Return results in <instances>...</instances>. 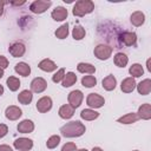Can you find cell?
I'll return each instance as SVG.
<instances>
[{
  "label": "cell",
  "instance_id": "7402d4cb",
  "mask_svg": "<svg viewBox=\"0 0 151 151\" xmlns=\"http://www.w3.org/2000/svg\"><path fill=\"white\" fill-rule=\"evenodd\" d=\"M14 71H15L18 74L22 76V77H27V76H29V73H31V67H29L28 64L21 61V63H18V64L14 66Z\"/></svg>",
  "mask_w": 151,
  "mask_h": 151
},
{
  "label": "cell",
  "instance_id": "b9f144b4",
  "mask_svg": "<svg viewBox=\"0 0 151 151\" xmlns=\"http://www.w3.org/2000/svg\"><path fill=\"white\" fill-rule=\"evenodd\" d=\"M146 67H147V71L151 72V59H147L146 60Z\"/></svg>",
  "mask_w": 151,
  "mask_h": 151
},
{
  "label": "cell",
  "instance_id": "ab89813d",
  "mask_svg": "<svg viewBox=\"0 0 151 151\" xmlns=\"http://www.w3.org/2000/svg\"><path fill=\"white\" fill-rule=\"evenodd\" d=\"M6 4H9V2H7V1H2V0H0V17L4 14V6L6 5Z\"/></svg>",
  "mask_w": 151,
  "mask_h": 151
},
{
  "label": "cell",
  "instance_id": "4316f807",
  "mask_svg": "<svg viewBox=\"0 0 151 151\" xmlns=\"http://www.w3.org/2000/svg\"><path fill=\"white\" fill-rule=\"evenodd\" d=\"M77 70L80 73H88V74H92L96 72V67L88 63H79L77 66Z\"/></svg>",
  "mask_w": 151,
  "mask_h": 151
},
{
  "label": "cell",
  "instance_id": "52a82bcc",
  "mask_svg": "<svg viewBox=\"0 0 151 151\" xmlns=\"http://www.w3.org/2000/svg\"><path fill=\"white\" fill-rule=\"evenodd\" d=\"M13 146L18 150V151H28L33 147V140L29 138H17L13 142Z\"/></svg>",
  "mask_w": 151,
  "mask_h": 151
},
{
  "label": "cell",
  "instance_id": "cb8c5ba5",
  "mask_svg": "<svg viewBox=\"0 0 151 151\" xmlns=\"http://www.w3.org/2000/svg\"><path fill=\"white\" fill-rule=\"evenodd\" d=\"M80 117H81V119H85V120H94L99 117V112H97L92 109H84L80 112Z\"/></svg>",
  "mask_w": 151,
  "mask_h": 151
},
{
  "label": "cell",
  "instance_id": "ee69618b",
  "mask_svg": "<svg viewBox=\"0 0 151 151\" xmlns=\"http://www.w3.org/2000/svg\"><path fill=\"white\" fill-rule=\"evenodd\" d=\"M4 93V87H2V85H0V96Z\"/></svg>",
  "mask_w": 151,
  "mask_h": 151
},
{
  "label": "cell",
  "instance_id": "74e56055",
  "mask_svg": "<svg viewBox=\"0 0 151 151\" xmlns=\"http://www.w3.org/2000/svg\"><path fill=\"white\" fill-rule=\"evenodd\" d=\"M7 66H8V60H7V58L4 57V55H0V68L5 70Z\"/></svg>",
  "mask_w": 151,
  "mask_h": 151
},
{
  "label": "cell",
  "instance_id": "30bf717a",
  "mask_svg": "<svg viewBox=\"0 0 151 151\" xmlns=\"http://www.w3.org/2000/svg\"><path fill=\"white\" fill-rule=\"evenodd\" d=\"M52 109V99L47 96L41 97L38 101H37V110L41 113H46Z\"/></svg>",
  "mask_w": 151,
  "mask_h": 151
},
{
  "label": "cell",
  "instance_id": "7bdbcfd3",
  "mask_svg": "<svg viewBox=\"0 0 151 151\" xmlns=\"http://www.w3.org/2000/svg\"><path fill=\"white\" fill-rule=\"evenodd\" d=\"M92 151H104V150L100 149V147H98V146H94V147L92 149Z\"/></svg>",
  "mask_w": 151,
  "mask_h": 151
},
{
  "label": "cell",
  "instance_id": "e0dca14e",
  "mask_svg": "<svg viewBox=\"0 0 151 151\" xmlns=\"http://www.w3.org/2000/svg\"><path fill=\"white\" fill-rule=\"evenodd\" d=\"M101 85H103V88H104V90H106V91H112V90H114L116 86H117V79L114 78L113 74H109L106 78L103 79Z\"/></svg>",
  "mask_w": 151,
  "mask_h": 151
},
{
  "label": "cell",
  "instance_id": "9c48e42d",
  "mask_svg": "<svg viewBox=\"0 0 151 151\" xmlns=\"http://www.w3.org/2000/svg\"><path fill=\"white\" fill-rule=\"evenodd\" d=\"M46 87H47V81L41 77H37L31 81V91L34 93H41L46 90Z\"/></svg>",
  "mask_w": 151,
  "mask_h": 151
},
{
  "label": "cell",
  "instance_id": "83f0119b",
  "mask_svg": "<svg viewBox=\"0 0 151 151\" xmlns=\"http://www.w3.org/2000/svg\"><path fill=\"white\" fill-rule=\"evenodd\" d=\"M63 86L64 87H70V86H72L73 84H76V81H77V76L73 73V72H67L65 76H64V78H63Z\"/></svg>",
  "mask_w": 151,
  "mask_h": 151
},
{
  "label": "cell",
  "instance_id": "d4e9b609",
  "mask_svg": "<svg viewBox=\"0 0 151 151\" xmlns=\"http://www.w3.org/2000/svg\"><path fill=\"white\" fill-rule=\"evenodd\" d=\"M138 119H139L138 114H137V113L131 112V113H127V114H125V116H123V117L118 118V119H117V122H118V123H120V124H133V123H136Z\"/></svg>",
  "mask_w": 151,
  "mask_h": 151
},
{
  "label": "cell",
  "instance_id": "f35d334b",
  "mask_svg": "<svg viewBox=\"0 0 151 151\" xmlns=\"http://www.w3.org/2000/svg\"><path fill=\"white\" fill-rule=\"evenodd\" d=\"M0 151H13V150H12V147L9 145L2 144V145H0Z\"/></svg>",
  "mask_w": 151,
  "mask_h": 151
},
{
  "label": "cell",
  "instance_id": "7a4b0ae2",
  "mask_svg": "<svg viewBox=\"0 0 151 151\" xmlns=\"http://www.w3.org/2000/svg\"><path fill=\"white\" fill-rule=\"evenodd\" d=\"M94 9V4L91 0H79L74 4L72 13L74 17H84L88 13H92Z\"/></svg>",
  "mask_w": 151,
  "mask_h": 151
},
{
  "label": "cell",
  "instance_id": "8d00e7d4",
  "mask_svg": "<svg viewBox=\"0 0 151 151\" xmlns=\"http://www.w3.org/2000/svg\"><path fill=\"white\" fill-rule=\"evenodd\" d=\"M8 132V127L6 124H0V138H4Z\"/></svg>",
  "mask_w": 151,
  "mask_h": 151
},
{
  "label": "cell",
  "instance_id": "7c38bea8",
  "mask_svg": "<svg viewBox=\"0 0 151 151\" xmlns=\"http://www.w3.org/2000/svg\"><path fill=\"white\" fill-rule=\"evenodd\" d=\"M21 114H22L21 109H19V107L15 106V105L8 106V107L6 109V111H5V116H6V118L9 119V120H17V119H19V118L21 117Z\"/></svg>",
  "mask_w": 151,
  "mask_h": 151
},
{
  "label": "cell",
  "instance_id": "5b68a950",
  "mask_svg": "<svg viewBox=\"0 0 151 151\" xmlns=\"http://www.w3.org/2000/svg\"><path fill=\"white\" fill-rule=\"evenodd\" d=\"M84 99V94L80 90H73L68 93L67 96V100H68V105H71L73 109H77L81 105V101Z\"/></svg>",
  "mask_w": 151,
  "mask_h": 151
},
{
  "label": "cell",
  "instance_id": "44dd1931",
  "mask_svg": "<svg viewBox=\"0 0 151 151\" xmlns=\"http://www.w3.org/2000/svg\"><path fill=\"white\" fill-rule=\"evenodd\" d=\"M130 21H131V24H132L133 26H137V27H138V26H142V25L144 24V21H145V15H144L143 12L136 11V12H133V13L131 14Z\"/></svg>",
  "mask_w": 151,
  "mask_h": 151
},
{
  "label": "cell",
  "instance_id": "d6986e66",
  "mask_svg": "<svg viewBox=\"0 0 151 151\" xmlns=\"http://www.w3.org/2000/svg\"><path fill=\"white\" fill-rule=\"evenodd\" d=\"M136 86H137L138 93L142 94V96H146L151 92V80L150 79H144Z\"/></svg>",
  "mask_w": 151,
  "mask_h": 151
},
{
  "label": "cell",
  "instance_id": "9a60e30c",
  "mask_svg": "<svg viewBox=\"0 0 151 151\" xmlns=\"http://www.w3.org/2000/svg\"><path fill=\"white\" fill-rule=\"evenodd\" d=\"M17 129L20 133H31L34 130V123L29 119H24L18 124Z\"/></svg>",
  "mask_w": 151,
  "mask_h": 151
},
{
  "label": "cell",
  "instance_id": "ac0fdd59",
  "mask_svg": "<svg viewBox=\"0 0 151 151\" xmlns=\"http://www.w3.org/2000/svg\"><path fill=\"white\" fill-rule=\"evenodd\" d=\"M38 67L41 70V71H45V72H53L57 70V65L54 61H52L51 59H42L39 64H38Z\"/></svg>",
  "mask_w": 151,
  "mask_h": 151
},
{
  "label": "cell",
  "instance_id": "ffe728a7",
  "mask_svg": "<svg viewBox=\"0 0 151 151\" xmlns=\"http://www.w3.org/2000/svg\"><path fill=\"white\" fill-rule=\"evenodd\" d=\"M58 113H59V117H60V118H63V119H70V118H72V116L74 114V109H73L71 105L65 104V105L60 106Z\"/></svg>",
  "mask_w": 151,
  "mask_h": 151
},
{
  "label": "cell",
  "instance_id": "60d3db41",
  "mask_svg": "<svg viewBox=\"0 0 151 151\" xmlns=\"http://www.w3.org/2000/svg\"><path fill=\"white\" fill-rule=\"evenodd\" d=\"M9 4L13 5V6H21V5L25 4V1H24V0H21V1H11Z\"/></svg>",
  "mask_w": 151,
  "mask_h": 151
},
{
  "label": "cell",
  "instance_id": "d590c367",
  "mask_svg": "<svg viewBox=\"0 0 151 151\" xmlns=\"http://www.w3.org/2000/svg\"><path fill=\"white\" fill-rule=\"evenodd\" d=\"M61 151H77V145L74 143H66L63 145Z\"/></svg>",
  "mask_w": 151,
  "mask_h": 151
},
{
  "label": "cell",
  "instance_id": "2e32d148",
  "mask_svg": "<svg viewBox=\"0 0 151 151\" xmlns=\"http://www.w3.org/2000/svg\"><path fill=\"white\" fill-rule=\"evenodd\" d=\"M139 119H144V120H149L151 119V105L150 104H142L138 109L137 112Z\"/></svg>",
  "mask_w": 151,
  "mask_h": 151
},
{
  "label": "cell",
  "instance_id": "5bb4252c",
  "mask_svg": "<svg viewBox=\"0 0 151 151\" xmlns=\"http://www.w3.org/2000/svg\"><path fill=\"white\" fill-rule=\"evenodd\" d=\"M136 80H134V78H132V77H127V78H125L123 81H122V84H120V90L124 92V93H131L134 88H136Z\"/></svg>",
  "mask_w": 151,
  "mask_h": 151
},
{
  "label": "cell",
  "instance_id": "6da1fadb",
  "mask_svg": "<svg viewBox=\"0 0 151 151\" xmlns=\"http://www.w3.org/2000/svg\"><path fill=\"white\" fill-rule=\"evenodd\" d=\"M85 131H86L85 125L83 123H80L79 120H73V122L66 123L64 126L60 127V133L67 138L80 137L85 133Z\"/></svg>",
  "mask_w": 151,
  "mask_h": 151
},
{
  "label": "cell",
  "instance_id": "836d02e7",
  "mask_svg": "<svg viewBox=\"0 0 151 151\" xmlns=\"http://www.w3.org/2000/svg\"><path fill=\"white\" fill-rule=\"evenodd\" d=\"M59 143H60V136L53 134V136H51V137L47 139L46 146H47V149H54V147H57V146L59 145Z\"/></svg>",
  "mask_w": 151,
  "mask_h": 151
},
{
  "label": "cell",
  "instance_id": "3957f363",
  "mask_svg": "<svg viewBox=\"0 0 151 151\" xmlns=\"http://www.w3.org/2000/svg\"><path fill=\"white\" fill-rule=\"evenodd\" d=\"M93 53L99 60H107L112 54V47L105 44H99L94 47Z\"/></svg>",
  "mask_w": 151,
  "mask_h": 151
},
{
  "label": "cell",
  "instance_id": "603a6c76",
  "mask_svg": "<svg viewBox=\"0 0 151 151\" xmlns=\"http://www.w3.org/2000/svg\"><path fill=\"white\" fill-rule=\"evenodd\" d=\"M33 99V94H32V91H28V90H22L19 94H18V100L20 104L22 105H28Z\"/></svg>",
  "mask_w": 151,
  "mask_h": 151
},
{
  "label": "cell",
  "instance_id": "8992f818",
  "mask_svg": "<svg viewBox=\"0 0 151 151\" xmlns=\"http://www.w3.org/2000/svg\"><path fill=\"white\" fill-rule=\"evenodd\" d=\"M86 104L91 109H99L105 104V99L98 93H90L86 98Z\"/></svg>",
  "mask_w": 151,
  "mask_h": 151
},
{
  "label": "cell",
  "instance_id": "ba28073f",
  "mask_svg": "<svg viewBox=\"0 0 151 151\" xmlns=\"http://www.w3.org/2000/svg\"><path fill=\"white\" fill-rule=\"evenodd\" d=\"M25 51H26V47H25V45H24L22 42H20V41H15V42L11 44L9 47H8V52H9L11 55L14 57V58H20V57H22V55L25 54Z\"/></svg>",
  "mask_w": 151,
  "mask_h": 151
},
{
  "label": "cell",
  "instance_id": "f546056e",
  "mask_svg": "<svg viewBox=\"0 0 151 151\" xmlns=\"http://www.w3.org/2000/svg\"><path fill=\"white\" fill-rule=\"evenodd\" d=\"M85 34H86V32H85V28H84L83 26H80V25H76V26H74V28H73V31H72V37H73V39H76V40H81V39L85 37Z\"/></svg>",
  "mask_w": 151,
  "mask_h": 151
},
{
  "label": "cell",
  "instance_id": "7dc6e473",
  "mask_svg": "<svg viewBox=\"0 0 151 151\" xmlns=\"http://www.w3.org/2000/svg\"><path fill=\"white\" fill-rule=\"evenodd\" d=\"M133 151H138V150H133Z\"/></svg>",
  "mask_w": 151,
  "mask_h": 151
},
{
  "label": "cell",
  "instance_id": "f1b7e54d",
  "mask_svg": "<svg viewBox=\"0 0 151 151\" xmlns=\"http://www.w3.org/2000/svg\"><path fill=\"white\" fill-rule=\"evenodd\" d=\"M129 73L132 76V78H138V77H142L143 73H144V70H143V66L140 64H132L129 68Z\"/></svg>",
  "mask_w": 151,
  "mask_h": 151
},
{
  "label": "cell",
  "instance_id": "484cf974",
  "mask_svg": "<svg viewBox=\"0 0 151 151\" xmlns=\"http://www.w3.org/2000/svg\"><path fill=\"white\" fill-rule=\"evenodd\" d=\"M113 60H114L116 66H118V67H125V66L127 65V63H129V58H127V55H126L125 53H123V52H118V53H116Z\"/></svg>",
  "mask_w": 151,
  "mask_h": 151
},
{
  "label": "cell",
  "instance_id": "277c9868",
  "mask_svg": "<svg viewBox=\"0 0 151 151\" xmlns=\"http://www.w3.org/2000/svg\"><path fill=\"white\" fill-rule=\"evenodd\" d=\"M52 6V1H47V0H35L29 5V9L31 12L35 13V14H41L44 13L46 9H48Z\"/></svg>",
  "mask_w": 151,
  "mask_h": 151
},
{
  "label": "cell",
  "instance_id": "d6a6232c",
  "mask_svg": "<svg viewBox=\"0 0 151 151\" xmlns=\"http://www.w3.org/2000/svg\"><path fill=\"white\" fill-rule=\"evenodd\" d=\"M97 84V79L93 76H84L81 78V85L85 87H93Z\"/></svg>",
  "mask_w": 151,
  "mask_h": 151
},
{
  "label": "cell",
  "instance_id": "bcb514c9",
  "mask_svg": "<svg viewBox=\"0 0 151 151\" xmlns=\"http://www.w3.org/2000/svg\"><path fill=\"white\" fill-rule=\"evenodd\" d=\"M77 151H87L86 149H80V150H77Z\"/></svg>",
  "mask_w": 151,
  "mask_h": 151
},
{
  "label": "cell",
  "instance_id": "f6af8a7d",
  "mask_svg": "<svg viewBox=\"0 0 151 151\" xmlns=\"http://www.w3.org/2000/svg\"><path fill=\"white\" fill-rule=\"evenodd\" d=\"M2 76H4V70L0 68V78H2Z\"/></svg>",
  "mask_w": 151,
  "mask_h": 151
},
{
  "label": "cell",
  "instance_id": "e575fe53",
  "mask_svg": "<svg viewBox=\"0 0 151 151\" xmlns=\"http://www.w3.org/2000/svg\"><path fill=\"white\" fill-rule=\"evenodd\" d=\"M64 76H65V68H60V70H58V71L53 74L52 81H53V83H59V81L63 80Z\"/></svg>",
  "mask_w": 151,
  "mask_h": 151
},
{
  "label": "cell",
  "instance_id": "4dcf8cb0",
  "mask_svg": "<svg viewBox=\"0 0 151 151\" xmlns=\"http://www.w3.org/2000/svg\"><path fill=\"white\" fill-rule=\"evenodd\" d=\"M6 84H7L8 88L13 92L19 90V87H20V80L17 77H8L7 80H6Z\"/></svg>",
  "mask_w": 151,
  "mask_h": 151
},
{
  "label": "cell",
  "instance_id": "1f68e13d",
  "mask_svg": "<svg viewBox=\"0 0 151 151\" xmlns=\"http://www.w3.org/2000/svg\"><path fill=\"white\" fill-rule=\"evenodd\" d=\"M54 34H55V37L58 39H65L68 35V24L66 22V24L61 25L59 28H57V31L54 32Z\"/></svg>",
  "mask_w": 151,
  "mask_h": 151
},
{
  "label": "cell",
  "instance_id": "4fadbf2b",
  "mask_svg": "<svg viewBox=\"0 0 151 151\" xmlns=\"http://www.w3.org/2000/svg\"><path fill=\"white\" fill-rule=\"evenodd\" d=\"M67 9L65 8V7H63V6H57L53 11H52V13H51V17H52V19L53 20H55V21H63V20H65L66 18H67Z\"/></svg>",
  "mask_w": 151,
  "mask_h": 151
},
{
  "label": "cell",
  "instance_id": "8fae6325",
  "mask_svg": "<svg viewBox=\"0 0 151 151\" xmlns=\"http://www.w3.org/2000/svg\"><path fill=\"white\" fill-rule=\"evenodd\" d=\"M119 39L125 46H134L137 42V35L134 32H124L120 34Z\"/></svg>",
  "mask_w": 151,
  "mask_h": 151
}]
</instances>
